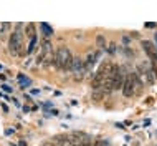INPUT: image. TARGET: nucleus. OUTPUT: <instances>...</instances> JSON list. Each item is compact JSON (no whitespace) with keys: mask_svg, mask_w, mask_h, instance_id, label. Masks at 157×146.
<instances>
[{"mask_svg":"<svg viewBox=\"0 0 157 146\" xmlns=\"http://www.w3.org/2000/svg\"><path fill=\"white\" fill-rule=\"evenodd\" d=\"M55 67L61 71H70L73 68V55L70 48L58 47V50L55 51Z\"/></svg>","mask_w":157,"mask_h":146,"instance_id":"nucleus-1","label":"nucleus"},{"mask_svg":"<svg viewBox=\"0 0 157 146\" xmlns=\"http://www.w3.org/2000/svg\"><path fill=\"white\" fill-rule=\"evenodd\" d=\"M23 25L18 23L17 25V30L12 33L10 40H8V50H10L12 55H20V50L23 48V33H22V28Z\"/></svg>","mask_w":157,"mask_h":146,"instance_id":"nucleus-2","label":"nucleus"},{"mask_svg":"<svg viewBox=\"0 0 157 146\" xmlns=\"http://www.w3.org/2000/svg\"><path fill=\"white\" fill-rule=\"evenodd\" d=\"M68 138L73 146H93V143H94L91 136L84 131H73Z\"/></svg>","mask_w":157,"mask_h":146,"instance_id":"nucleus-3","label":"nucleus"},{"mask_svg":"<svg viewBox=\"0 0 157 146\" xmlns=\"http://www.w3.org/2000/svg\"><path fill=\"white\" fill-rule=\"evenodd\" d=\"M73 73H75V80H83L84 73H86V67H84V60L79 57H73Z\"/></svg>","mask_w":157,"mask_h":146,"instance_id":"nucleus-4","label":"nucleus"},{"mask_svg":"<svg viewBox=\"0 0 157 146\" xmlns=\"http://www.w3.org/2000/svg\"><path fill=\"white\" fill-rule=\"evenodd\" d=\"M141 45H142V50L146 51V55L152 62V65H157V47L152 43V42H149V40H142Z\"/></svg>","mask_w":157,"mask_h":146,"instance_id":"nucleus-5","label":"nucleus"},{"mask_svg":"<svg viewBox=\"0 0 157 146\" xmlns=\"http://www.w3.org/2000/svg\"><path fill=\"white\" fill-rule=\"evenodd\" d=\"M122 95L126 98H131L136 95V87H134V81L131 78V75H126L124 78V85H122Z\"/></svg>","mask_w":157,"mask_h":146,"instance_id":"nucleus-6","label":"nucleus"},{"mask_svg":"<svg viewBox=\"0 0 157 146\" xmlns=\"http://www.w3.org/2000/svg\"><path fill=\"white\" fill-rule=\"evenodd\" d=\"M139 70H141V75L146 78V81L149 85H154V81H155V76H154V73H152L151 68H147L146 65H139Z\"/></svg>","mask_w":157,"mask_h":146,"instance_id":"nucleus-7","label":"nucleus"},{"mask_svg":"<svg viewBox=\"0 0 157 146\" xmlns=\"http://www.w3.org/2000/svg\"><path fill=\"white\" fill-rule=\"evenodd\" d=\"M99 51H93V53H90V55H88V58L86 60H84V67H86V70H90V68L93 67V65H94V63H96V60H98V57H99Z\"/></svg>","mask_w":157,"mask_h":146,"instance_id":"nucleus-8","label":"nucleus"},{"mask_svg":"<svg viewBox=\"0 0 157 146\" xmlns=\"http://www.w3.org/2000/svg\"><path fill=\"white\" fill-rule=\"evenodd\" d=\"M52 143L56 144V146H66L68 143H70V138H68L66 135H55Z\"/></svg>","mask_w":157,"mask_h":146,"instance_id":"nucleus-9","label":"nucleus"},{"mask_svg":"<svg viewBox=\"0 0 157 146\" xmlns=\"http://www.w3.org/2000/svg\"><path fill=\"white\" fill-rule=\"evenodd\" d=\"M129 75H131V78H132V81H134V87H136V95H137V93L142 90V81H141V78H139L137 71H131Z\"/></svg>","mask_w":157,"mask_h":146,"instance_id":"nucleus-10","label":"nucleus"},{"mask_svg":"<svg viewBox=\"0 0 157 146\" xmlns=\"http://www.w3.org/2000/svg\"><path fill=\"white\" fill-rule=\"evenodd\" d=\"M104 95H106L104 90H96V91L91 93V100H93V101H101V100L104 98Z\"/></svg>","mask_w":157,"mask_h":146,"instance_id":"nucleus-11","label":"nucleus"},{"mask_svg":"<svg viewBox=\"0 0 157 146\" xmlns=\"http://www.w3.org/2000/svg\"><path fill=\"white\" fill-rule=\"evenodd\" d=\"M96 45L99 47V50H106V38H104V35H98L96 37Z\"/></svg>","mask_w":157,"mask_h":146,"instance_id":"nucleus-12","label":"nucleus"},{"mask_svg":"<svg viewBox=\"0 0 157 146\" xmlns=\"http://www.w3.org/2000/svg\"><path fill=\"white\" fill-rule=\"evenodd\" d=\"M25 33H27V37L32 40V38L35 37V25H33V23H28L27 27H25Z\"/></svg>","mask_w":157,"mask_h":146,"instance_id":"nucleus-13","label":"nucleus"},{"mask_svg":"<svg viewBox=\"0 0 157 146\" xmlns=\"http://www.w3.org/2000/svg\"><path fill=\"white\" fill-rule=\"evenodd\" d=\"M40 28L43 30V33H45L46 37H52V35H53V28L50 27L48 23H40Z\"/></svg>","mask_w":157,"mask_h":146,"instance_id":"nucleus-14","label":"nucleus"},{"mask_svg":"<svg viewBox=\"0 0 157 146\" xmlns=\"http://www.w3.org/2000/svg\"><path fill=\"white\" fill-rule=\"evenodd\" d=\"M36 40H38V37L35 35V37H33L32 38V40H30V43H28V48H27V55L28 53H32V51L33 50H35V45H36Z\"/></svg>","mask_w":157,"mask_h":146,"instance_id":"nucleus-15","label":"nucleus"},{"mask_svg":"<svg viewBox=\"0 0 157 146\" xmlns=\"http://www.w3.org/2000/svg\"><path fill=\"white\" fill-rule=\"evenodd\" d=\"M18 80H20V81H22V85H23V87H22V88H25V87H30V85H32V81H30V80H28V78H25V76H23V75H18Z\"/></svg>","mask_w":157,"mask_h":146,"instance_id":"nucleus-16","label":"nucleus"},{"mask_svg":"<svg viewBox=\"0 0 157 146\" xmlns=\"http://www.w3.org/2000/svg\"><path fill=\"white\" fill-rule=\"evenodd\" d=\"M109 53H116V43H109Z\"/></svg>","mask_w":157,"mask_h":146,"instance_id":"nucleus-17","label":"nucleus"},{"mask_svg":"<svg viewBox=\"0 0 157 146\" xmlns=\"http://www.w3.org/2000/svg\"><path fill=\"white\" fill-rule=\"evenodd\" d=\"M10 27H12L10 23H2V32H7V30L10 28Z\"/></svg>","mask_w":157,"mask_h":146,"instance_id":"nucleus-18","label":"nucleus"},{"mask_svg":"<svg viewBox=\"0 0 157 146\" xmlns=\"http://www.w3.org/2000/svg\"><path fill=\"white\" fill-rule=\"evenodd\" d=\"M2 88H3V90H5V91H7V93H10V91H12V88H10V87H8V85H5V83H3V85H2Z\"/></svg>","mask_w":157,"mask_h":146,"instance_id":"nucleus-19","label":"nucleus"},{"mask_svg":"<svg viewBox=\"0 0 157 146\" xmlns=\"http://www.w3.org/2000/svg\"><path fill=\"white\" fill-rule=\"evenodd\" d=\"M40 146H56V144H53L52 141H45V143H41Z\"/></svg>","mask_w":157,"mask_h":146,"instance_id":"nucleus-20","label":"nucleus"},{"mask_svg":"<svg viewBox=\"0 0 157 146\" xmlns=\"http://www.w3.org/2000/svg\"><path fill=\"white\" fill-rule=\"evenodd\" d=\"M146 27H147V28H154L155 23H146Z\"/></svg>","mask_w":157,"mask_h":146,"instance_id":"nucleus-21","label":"nucleus"},{"mask_svg":"<svg viewBox=\"0 0 157 146\" xmlns=\"http://www.w3.org/2000/svg\"><path fill=\"white\" fill-rule=\"evenodd\" d=\"M154 38H155V45H157V33H155V35H154Z\"/></svg>","mask_w":157,"mask_h":146,"instance_id":"nucleus-22","label":"nucleus"},{"mask_svg":"<svg viewBox=\"0 0 157 146\" xmlns=\"http://www.w3.org/2000/svg\"><path fill=\"white\" fill-rule=\"evenodd\" d=\"M66 146H73V144H71V143H68V144H66Z\"/></svg>","mask_w":157,"mask_h":146,"instance_id":"nucleus-23","label":"nucleus"},{"mask_svg":"<svg viewBox=\"0 0 157 146\" xmlns=\"http://www.w3.org/2000/svg\"><path fill=\"white\" fill-rule=\"evenodd\" d=\"M2 68H3V67H2V65H0V70H2Z\"/></svg>","mask_w":157,"mask_h":146,"instance_id":"nucleus-24","label":"nucleus"}]
</instances>
